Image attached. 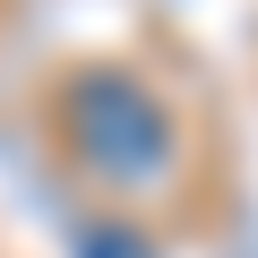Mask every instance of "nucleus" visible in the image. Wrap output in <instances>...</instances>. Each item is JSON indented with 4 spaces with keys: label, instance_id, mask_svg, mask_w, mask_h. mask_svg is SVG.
Listing matches in <instances>:
<instances>
[{
    "label": "nucleus",
    "instance_id": "2",
    "mask_svg": "<svg viewBox=\"0 0 258 258\" xmlns=\"http://www.w3.org/2000/svg\"><path fill=\"white\" fill-rule=\"evenodd\" d=\"M86 258H155V241L129 232V224H95L86 232Z\"/></svg>",
    "mask_w": 258,
    "mask_h": 258
},
{
    "label": "nucleus",
    "instance_id": "1",
    "mask_svg": "<svg viewBox=\"0 0 258 258\" xmlns=\"http://www.w3.org/2000/svg\"><path fill=\"white\" fill-rule=\"evenodd\" d=\"M69 147L103 189H147L172 172V112L129 69H86L69 86Z\"/></svg>",
    "mask_w": 258,
    "mask_h": 258
}]
</instances>
